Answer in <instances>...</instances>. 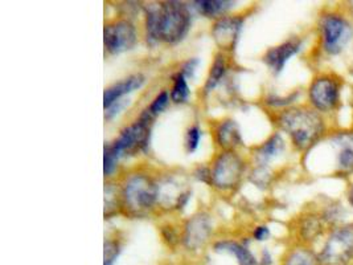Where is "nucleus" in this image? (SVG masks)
Masks as SVG:
<instances>
[{"mask_svg":"<svg viewBox=\"0 0 353 265\" xmlns=\"http://www.w3.org/2000/svg\"><path fill=\"white\" fill-rule=\"evenodd\" d=\"M278 126L288 135L292 145L301 151L314 149L327 137V122L311 106L286 109L278 117Z\"/></svg>","mask_w":353,"mask_h":265,"instance_id":"1","label":"nucleus"},{"mask_svg":"<svg viewBox=\"0 0 353 265\" xmlns=\"http://www.w3.org/2000/svg\"><path fill=\"white\" fill-rule=\"evenodd\" d=\"M216 249L234 255L240 265H257V260H256L254 255L249 249L239 246L236 243H220Z\"/></svg>","mask_w":353,"mask_h":265,"instance_id":"19","label":"nucleus"},{"mask_svg":"<svg viewBox=\"0 0 353 265\" xmlns=\"http://www.w3.org/2000/svg\"><path fill=\"white\" fill-rule=\"evenodd\" d=\"M319 35L323 53L328 57H336L352 41V20L339 11H330L321 17Z\"/></svg>","mask_w":353,"mask_h":265,"instance_id":"3","label":"nucleus"},{"mask_svg":"<svg viewBox=\"0 0 353 265\" xmlns=\"http://www.w3.org/2000/svg\"><path fill=\"white\" fill-rule=\"evenodd\" d=\"M209 223L204 216H196L190 222L185 232V244L190 248H197L207 242L209 236Z\"/></svg>","mask_w":353,"mask_h":265,"instance_id":"14","label":"nucleus"},{"mask_svg":"<svg viewBox=\"0 0 353 265\" xmlns=\"http://www.w3.org/2000/svg\"><path fill=\"white\" fill-rule=\"evenodd\" d=\"M196 8L199 10V12H201L203 15L207 17H216V15H221L225 11H228L232 6L233 1H226V0H200L196 1Z\"/></svg>","mask_w":353,"mask_h":265,"instance_id":"20","label":"nucleus"},{"mask_svg":"<svg viewBox=\"0 0 353 265\" xmlns=\"http://www.w3.org/2000/svg\"><path fill=\"white\" fill-rule=\"evenodd\" d=\"M343 80L335 73H321L308 86V102L321 115L335 113L341 104Z\"/></svg>","mask_w":353,"mask_h":265,"instance_id":"4","label":"nucleus"},{"mask_svg":"<svg viewBox=\"0 0 353 265\" xmlns=\"http://www.w3.org/2000/svg\"><path fill=\"white\" fill-rule=\"evenodd\" d=\"M272 255H270V252L268 251V249H265L263 252H262V264L263 265H270L272 264Z\"/></svg>","mask_w":353,"mask_h":265,"instance_id":"30","label":"nucleus"},{"mask_svg":"<svg viewBox=\"0 0 353 265\" xmlns=\"http://www.w3.org/2000/svg\"><path fill=\"white\" fill-rule=\"evenodd\" d=\"M199 141H200V130H199V128L197 126L191 128L188 130V134H187V150L190 153H192V151L197 149Z\"/></svg>","mask_w":353,"mask_h":265,"instance_id":"26","label":"nucleus"},{"mask_svg":"<svg viewBox=\"0 0 353 265\" xmlns=\"http://www.w3.org/2000/svg\"><path fill=\"white\" fill-rule=\"evenodd\" d=\"M105 47L112 55L131 50L137 43V33L132 24L121 20L105 27Z\"/></svg>","mask_w":353,"mask_h":265,"instance_id":"10","label":"nucleus"},{"mask_svg":"<svg viewBox=\"0 0 353 265\" xmlns=\"http://www.w3.org/2000/svg\"><path fill=\"white\" fill-rule=\"evenodd\" d=\"M158 197V188L151 179L137 175L130 179L125 188V200L131 210L150 208Z\"/></svg>","mask_w":353,"mask_h":265,"instance_id":"8","label":"nucleus"},{"mask_svg":"<svg viewBox=\"0 0 353 265\" xmlns=\"http://www.w3.org/2000/svg\"><path fill=\"white\" fill-rule=\"evenodd\" d=\"M197 66V60H191V61H188L185 66H184V69H183V75L185 76V75H188V76H192L193 72H194V66Z\"/></svg>","mask_w":353,"mask_h":265,"instance_id":"29","label":"nucleus"},{"mask_svg":"<svg viewBox=\"0 0 353 265\" xmlns=\"http://www.w3.org/2000/svg\"><path fill=\"white\" fill-rule=\"evenodd\" d=\"M328 145L334 150V174L337 177L353 175V129H345L327 135Z\"/></svg>","mask_w":353,"mask_h":265,"instance_id":"6","label":"nucleus"},{"mask_svg":"<svg viewBox=\"0 0 353 265\" xmlns=\"http://www.w3.org/2000/svg\"><path fill=\"white\" fill-rule=\"evenodd\" d=\"M301 50H302V41L292 39L278 47H274L272 50H268L263 60L266 66H269L275 75H278L285 69L290 59L296 53H299Z\"/></svg>","mask_w":353,"mask_h":265,"instance_id":"11","label":"nucleus"},{"mask_svg":"<svg viewBox=\"0 0 353 265\" xmlns=\"http://www.w3.org/2000/svg\"><path fill=\"white\" fill-rule=\"evenodd\" d=\"M296 97H298V93L288 96V97H285V99H281V97H270V99H268V104L272 105V106H275V108H285V106H288V105H291V104L296 99Z\"/></svg>","mask_w":353,"mask_h":265,"instance_id":"27","label":"nucleus"},{"mask_svg":"<svg viewBox=\"0 0 353 265\" xmlns=\"http://www.w3.org/2000/svg\"><path fill=\"white\" fill-rule=\"evenodd\" d=\"M347 200H348V204L353 208V182L350 184L347 190Z\"/></svg>","mask_w":353,"mask_h":265,"instance_id":"31","label":"nucleus"},{"mask_svg":"<svg viewBox=\"0 0 353 265\" xmlns=\"http://www.w3.org/2000/svg\"><path fill=\"white\" fill-rule=\"evenodd\" d=\"M167 101H168V95H167L165 92H163V93H161V95L155 99V101L151 104L150 109L145 110V115L151 117V118L154 116H157V115H159L161 110L164 109V106L167 105Z\"/></svg>","mask_w":353,"mask_h":265,"instance_id":"24","label":"nucleus"},{"mask_svg":"<svg viewBox=\"0 0 353 265\" xmlns=\"http://www.w3.org/2000/svg\"><path fill=\"white\" fill-rule=\"evenodd\" d=\"M150 119L151 117L147 116L145 113L139 122L134 124L132 126L122 132L119 138L112 145V148L119 157L134 154L138 150L145 149L148 144L150 135Z\"/></svg>","mask_w":353,"mask_h":265,"instance_id":"7","label":"nucleus"},{"mask_svg":"<svg viewBox=\"0 0 353 265\" xmlns=\"http://www.w3.org/2000/svg\"><path fill=\"white\" fill-rule=\"evenodd\" d=\"M217 141L226 149H230L239 145L241 142V135L237 125L233 121L224 122L217 130Z\"/></svg>","mask_w":353,"mask_h":265,"instance_id":"18","label":"nucleus"},{"mask_svg":"<svg viewBox=\"0 0 353 265\" xmlns=\"http://www.w3.org/2000/svg\"><path fill=\"white\" fill-rule=\"evenodd\" d=\"M285 149V141L281 134L272 135L259 149L257 150V159L259 165H268L274 158H276Z\"/></svg>","mask_w":353,"mask_h":265,"instance_id":"16","label":"nucleus"},{"mask_svg":"<svg viewBox=\"0 0 353 265\" xmlns=\"http://www.w3.org/2000/svg\"><path fill=\"white\" fill-rule=\"evenodd\" d=\"M241 19H221L213 28V37L217 46L223 50H233L241 31Z\"/></svg>","mask_w":353,"mask_h":265,"instance_id":"12","label":"nucleus"},{"mask_svg":"<svg viewBox=\"0 0 353 265\" xmlns=\"http://www.w3.org/2000/svg\"><path fill=\"white\" fill-rule=\"evenodd\" d=\"M283 265H323L319 252H315L310 247H296L290 251L285 257Z\"/></svg>","mask_w":353,"mask_h":265,"instance_id":"17","label":"nucleus"},{"mask_svg":"<svg viewBox=\"0 0 353 265\" xmlns=\"http://www.w3.org/2000/svg\"><path fill=\"white\" fill-rule=\"evenodd\" d=\"M225 73V61L221 57H217V60L214 61L212 72H210V77H209L208 85L207 89L214 88V85L220 81V79L223 77Z\"/></svg>","mask_w":353,"mask_h":265,"instance_id":"22","label":"nucleus"},{"mask_svg":"<svg viewBox=\"0 0 353 265\" xmlns=\"http://www.w3.org/2000/svg\"><path fill=\"white\" fill-rule=\"evenodd\" d=\"M190 96V88L185 81V77L183 73L177 75L174 84V89L171 93V97L175 102H184Z\"/></svg>","mask_w":353,"mask_h":265,"instance_id":"21","label":"nucleus"},{"mask_svg":"<svg viewBox=\"0 0 353 265\" xmlns=\"http://www.w3.org/2000/svg\"><path fill=\"white\" fill-rule=\"evenodd\" d=\"M269 236H270V230H269V227H266V226L257 227L256 231H254V239H256L257 242H263V240H266Z\"/></svg>","mask_w":353,"mask_h":265,"instance_id":"28","label":"nucleus"},{"mask_svg":"<svg viewBox=\"0 0 353 265\" xmlns=\"http://www.w3.org/2000/svg\"><path fill=\"white\" fill-rule=\"evenodd\" d=\"M118 158H119V155L117 154V151L114 150L112 145V146L105 148V159H103V164H105V175H110V174H112V171H114V168H115V165H117Z\"/></svg>","mask_w":353,"mask_h":265,"instance_id":"23","label":"nucleus"},{"mask_svg":"<svg viewBox=\"0 0 353 265\" xmlns=\"http://www.w3.org/2000/svg\"><path fill=\"white\" fill-rule=\"evenodd\" d=\"M327 230L330 232V228L325 224L321 213H314L308 214L303 219L301 224V236L305 243H314L318 239H321Z\"/></svg>","mask_w":353,"mask_h":265,"instance_id":"13","label":"nucleus"},{"mask_svg":"<svg viewBox=\"0 0 353 265\" xmlns=\"http://www.w3.org/2000/svg\"><path fill=\"white\" fill-rule=\"evenodd\" d=\"M119 253V247L117 243L109 242L105 244V265H112Z\"/></svg>","mask_w":353,"mask_h":265,"instance_id":"25","label":"nucleus"},{"mask_svg":"<svg viewBox=\"0 0 353 265\" xmlns=\"http://www.w3.org/2000/svg\"><path fill=\"white\" fill-rule=\"evenodd\" d=\"M143 81L145 80H143L142 76H131L128 80L117 84V85H114L112 88H109L105 92V96H103L105 109H109L112 104L118 102L122 96H125L128 93H131L132 90L141 88Z\"/></svg>","mask_w":353,"mask_h":265,"instance_id":"15","label":"nucleus"},{"mask_svg":"<svg viewBox=\"0 0 353 265\" xmlns=\"http://www.w3.org/2000/svg\"><path fill=\"white\" fill-rule=\"evenodd\" d=\"M191 17L187 7L179 1L151 6L147 11V31L151 39L177 43L190 30Z\"/></svg>","mask_w":353,"mask_h":265,"instance_id":"2","label":"nucleus"},{"mask_svg":"<svg viewBox=\"0 0 353 265\" xmlns=\"http://www.w3.org/2000/svg\"><path fill=\"white\" fill-rule=\"evenodd\" d=\"M323 265H351L353 263V222L343 223L328 232L319 252Z\"/></svg>","mask_w":353,"mask_h":265,"instance_id":"5","label":"nucleus"},{"mask_svg":"<svg viewBox=\"0 0 353 265\" xmlns=\"http://www.w3.org/2000/svg\"><path fill=\"white\" fill-rule=\"evenodd\" d=\"M242 171H243V165L241 159L234 153L229 151L219 157L210 177L217 187L230 188L240 182Z\"/></svg>","mask_w":353,"mask_h":265,"instance_id":"9","label":"nucleus"}]
</instances>
